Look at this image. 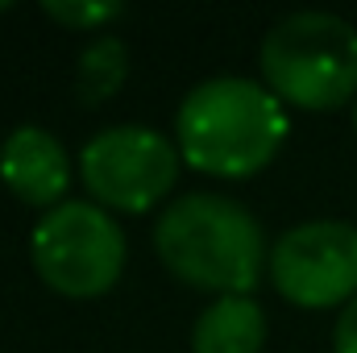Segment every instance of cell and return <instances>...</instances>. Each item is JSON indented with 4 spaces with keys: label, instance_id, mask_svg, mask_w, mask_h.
<instances>
[{
    "label": "cell",
    "instance_id": "1",
    "mask_svg": "<svg viewBox=\"0 0 357 353\" xmlns=\"http://www.w3.org/2000/svg\"><path fill=\"white\" fill-rule=\"evenodd\" d=\"M175 133L187 167L220 179H245L278 154L287 137V112L270 88L225 75L187 91Z\"/></svg>",
    "mask_w": 357,
    "mask_h": 353
},
{
    "label": "cell",
    "instance_id": "2",
    "mask_svg": "<svg viewBox=\"0 0 357 353\" xmlns=\"http://www.w3.org/2000/svg\"><path fill=\"white\" fill-rule=\"evenodd\" d=\"M158 258L191 287L250 295L266 266L262 225L229 195H183L154 225Z\"/></svg>",
    "mask_w": 357,
    "mask_h": 353
},
{
    "label": "cell",
    "instance_id": "3",
    "mask_svg": "<svg viewBox=\"0 0 357 353\" xmlns=\"http://www.w3.org/2000/svg\"><path fill=\"white\" fill-rule=\"evenodd\" d=\"M266 88L299 108H337L357 91V29L337 13H291L262 42Z\"/></svg>",
    "mask_w": 357,
    "mask_h": 353
},
{
    "label": "cell",
    "instance_id": "4",
    "mask_svg": "<svg viewBox=\"0 0 357 353\" xmlns=\"http://www.w3.org/2000/svg\"><path fill=\"white\" fill-rule=\"evenodd\" d=\"M33 266L42 283L59 295H104L125 270V233L100 204L67 200L38 220Z\"/></svg>",
    "mask_w": 357,
    "mask_h": 353
},
{
    "label": "cell",
    "instance_id": "5",
    "mask_svg": "<svg viewBox=\"0 0 357 353\" xmlns=\"http://www.w3.org/2000/svg\"><path fill=\"white\" fill-rule=\"evenodd\" d=\"M178 146L146 125H116L96 133L79 154V175L91 195L112 212L154 208L178 179Z\"/></svg>",
    "mask_w": 357,
    "mask_h": 353
},
{
    "label": "cell",
    "instance_id": "6",
    "mask_svg": "<svg viewBox=\"0 0 357 353\" xmlns=\"http://www.w3.org/2000/svg\"><path fill=\"white\" fill-rule=\"evenodd\" d=\"M270 278L295 308H337L357 299V229L345 220H307L270 250Z\"/></svg>",
    "mask_w": 357,
    "mask_h": 353
},
{
    "label": "cell",
    "instance_id": "7",
    "mask_svg": "<svg viewBox=\"0 0 357 353\" xmlns=\"http://www.w3.org/2000/svg\"><path fill=\"white\" fill-rule=\"evenodd\" d=\"M0 179L17 200L50 212V208L67 204L63 195L71 187V158L54 133H46L38 125H21L0 146Z\"/></svg>",
    "mask_w": 357,
    "mask_h": 353
},
{
    "label": "cell",
    "instance_id": "8",
    "mask_svg": "<svg viewBox=\"0 0 357 353\" xmlns=\"http://www.w3.org/2000/svg\"><path fill=\"white\" fill-rule=\"evenodd\" d=\"M266 341V316L250 295H220L195 320V353H258Z\"/></svg>",
    "mask_w": 357,
    "mask_h": 353
},
{
    "label": "cell",
    "instance_id": "9",
    "mask_svg": "<svg viewBox=\"0 0 357 353\" xmlns=\"http://www.w3.org/2000/svg\"><path fill=\"white\" fill-rule=\"evenodd\" d=\"M129 75V50L121 38L100 33L96 42H88V50L79 54V71H75V91L84 104H104L112 91H121Z\"/></svg>",
    "mask_w": 357,
    "mask_h": 353
},
{
    "label": "cell",
    "instance_id": "10",
    "mask_svg": "<svg viewBox=\"0 0 357 353\" xmlns=\"http://www.w3.org/2000/svg\"><path fill=\"white\" fill-rule=\"evenodd\" d=\"M42 13L50 17V21H59V25H67V29H100L104 21H112V17H121V4H88V0H50V4H42Z\"/></svg>",
    "mask_w": 357,
    "mask_h": 353
},
{
    "label": "cell",
    "instance_id": "11",
    "mask_svg": "<svg viewBox=\"0 0 357 353\" xmlns=\"http://www.w3.org/2000/svg\"><path fill=\"white\" fill-rule=\"evenodd\" d=\"M333 350H337V353H357V299L345 303V312H341V320H337Z\"/></svg>",
    "mask_w": 357,
    "mask_h": 353
},
{
    "label": "cell",
    "instance_id": "12",
    "mask_svg": "<svg viewBox=\"0 0 357 353\" xmlns=\"http://www.w3.org/2000/svg\"><path fill=\"white\" fill-rule=\"evenodd\" d=\"M354 129H357V104H354Z\"/></svg>",
    "mask_w": 357,
    "mask_h": 353
},
{
    "label": "cell",
    "instance_id": "13",
    "mask_svg": "<svg viewBox=\"0 0 357 353\" xmlns=\"http://www.w3.org/2000/svg\"><path fill=\"white\" fill-rule=\"evenodd\" d=\"M4 8H8V4H0V13H4Z\"/></svg>",
    "mask_w": 357,
    "mask_h": 353
}]
</instances>
